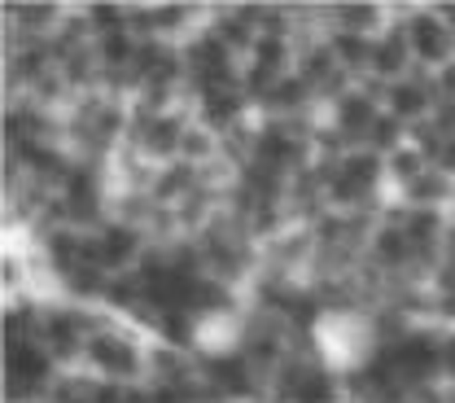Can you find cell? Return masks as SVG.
I'll use <instances>...</instances> for the list:
<instances>
[{
    "instance_id": "obj_1",
    "label": "cell",
    "mask_w": 455,
    "mask_h": 403,
    "mask_svg": "<svg viewBox=\"0 0 455 403\" xmlns=\"http://www.w3.org/2000/svg\"><path fill=\"white\" fill-rule=\"evenodd\" d=\"M145 351H149V334L132 329V325H114L106 334L88 338V355L84 368L106 377V382H145Z\"/></svg>"
},
{
    "instance_id": "obj_2",
    "label": "cell",
    "mask_w": 455,
    "mask_h": 403,
    "mask_svg": "<svg viewBox=\"0 0 455 403\" xmlns=\"http://www.w3.org/2000/svg\"><path fill=\"white\" fill-rule=\"evenodd\" d=\"M398 18H403L411 58H416L420 70H443V66H451L455 61V31L434 13L429 0H403V4H398Z\"/></svg>"
},
{
    "instance_id": "obj_3",
    "label": "cell",
    "mask_w": 455,
    "mask_h": 403,
    "mask_svg": "<svg viewBox=\"0 0 455 403\" xmlns=\"http://www.w3.org/2000/svg\"><path fill=\"white\" fill-rule=\"evenodd\" d=\"M145 250H149V237L140 229H127V224H118V220H106L97 232H88V263H97L101 272H132L140 259H145Z\"/></svg>"
},
{
    "instance_id": "obj_4",
    "label": "cell",
    "mask_w": 455,
    "mask_h": 403,
    "mask_svg": "<svg viewBox=\"0 0 455 403\" xmlns=\"http://www.w3.org/2000/svg\"><path fill=\"white\" fill-rule=\"evenodd\" d=\"M263 250V268L267 272H281V277H298L307 281L311 277V263H315V232L307 224H289L284 232H276Z\"/></svg>"
},
{
    "instance_id": "obj_5",
    "label": "cell",
    "mask_w": 455,
    "mask_h": 403,
    "mask_svg": "<svg viewBox=\"0 0 455 403\" xmlns=\"http://www.w3.org/2000/svg\"><path fill=\"white\" fill-rule=\"evenodd\" d=\"M390 22H395V4H386V0H338V4H324V36L346 31V36L377 40Z\"/></svg>"
},
{
    "instance_id": "obj_6",
    "label": "cell",
    "mask_w": 455,
    "mask_h": 403,
    "mask_svg": "<svg viewBox=\"0 0 455 403\" xmlns=\"http://www.w3.org/2000/svg\"><path fill=\"white\" fill-rule=\"evenodd\" d=\"M438 101H443V97H438L434 70H420V66L386 88V115H395L398 123H407V127L434 115V106H438Z\"/></svg>"
},
{
    "instance_id": "obj_7",
    "label": "cell",
    "mask_w": 455,
    "mask_h": 403,
    "mask_svg": "<svg viewBox=\"0 0 455 403\" xmlns=\"http://www.w3.org/2000/svg\"><path fill=\"white\" fill-rule=\"evenodd\" d=\"M224 49L232 53L236 61H250L254 44H259V13H254V0L245 4H211V22H206Z\"/></svg>"
},
{
    "instance_id": "obj_8",
    "label": "cell",
    "mask_w": 455,
    "mask_h": 403,
    "mask_svg": "<svg viewBox=\"0 0 455 403\" xmlns=\"http://www.w3.org/2000/svg\"><path fill=\"white\" fill-rule=\"evenodd\" d=\"M70 13V0H4L0 9V22L4 27H18L22 36H40V40H53L61 31Z\"/></svg>"
},
{
    "instance_id": "obj_9",
    "label": "cell",
    "mask_w": 455,
    "mask_h": 403,
    "mask_svg": "<svg viewBox=\"0 0 455 403\" xmlns=\"http://www.w3.org/2000/svg\"><path fill=\"white\" fill-rule=\"evenodd\" d=\"M386 115V101L377 97V93H368L363 84H355L341 101H333L329 110H324V118L333 123V127H341L355 145H363L368 141V132H372V123Z\"/></svg>"
},
{
    "instance_id": "obj_10",
    "label": "cell",
    "mask_w": 455,
    "mask_h": 403,
    "mask_svg": "<svg viewBox=\"0 0 455 403\" xmlns=\"http://www.w3.org/2000/svg\"><path fill=\"white\" fill-rule=\"evenodd\" d=\"M416 70V58H411V44H407V31H403V18H398V4H395V22L372 40V66L368 75L381 79V84H395L403 75Z\"/></svg>"
},
{
    "instance_id": "obj_11",
    "label": "cell",
    "mask_w": 455,
    "mask_h": 403,
    "mask_svg": "<svg viewBox=\"0 0 455 403\" xmlns=\"http://www.w3.org/2000/svg\"><path fill=\"white\" fill-rule=\"evenodd\" d=\"M381 277H407L411 272V241H407V232L398 229V224H377L372 232V241H368V254H363Z\"/></svg>"
},
{
    "instance_id": "obj_12",
    "label": "cell",
    "mask_w": 455,
    "mask_h": 403,
    "mask_svg": "<svg viewBox=\"0 0 455 403\" xmlns=\"http://www.w3.org/2000/svg\"><path fill=\"white\" fill-rule=\"evenodd\" d=\"M307 115H324L315 101V88L298 75H284L281 84L267 93V101L259 106V118H307Z\"/></svg>"
},
{
    "instance_id": "obj_13",
    "label": "cell",
    "mask_w": 455,
    "mask_h": 403,
    "mask_svg": "<svg viewBox=\"0 0 455 403\" xmlns=\"http://www.w3.org/2000/svg\"><path fill=\"white\" fill-rule=\"evenodd\" d=\"M338 70H346V66L338 61L329 36H307V40H298V58H293V75H298V79H307V84L320 93Z\"/></svg>"
},
{
    "instance_id": "obj_14",
    "label": "cell",
    "mask_w": 455,
    "mask_h": 403,
    "mask_svg": "<svg viewBox=\"0 0 455 403\" xmlns=\"http://www.w3.org/2000/svg\"><path fill=\"white\" fill-rule=\"evenodd\" d=\"M403 206H416V211H443L447 215V206H451L455 197V180L447 172H438V167H429V172H420L403 193H395Z\"/></svg>"
},
{
    "instance_id": "obj_15",
    "label": "cell",
    "mask_w": 455,
    "mask_h": 403,
    "mask_svg": "<svg viewBox=\"0 0 455 403\" xmlns=\"http://www.w3.org/2000/svg\"><path fill=\"white\" fill-rule=\"evenodd\" d=\"M197 184H202V167L175 158V163H163V167H158V175H154V193H149V197H154L158 206H180Z\"/></svg>"
},
{
    "instance_id": "obj_16",
    "label": "cell",
    "mask_w": 455,
    "mask_h": 403,
    "mask_svg": "<svg viewBox=\"0 0 455 403\" xmlns=\"http://www.w3.org/2000/svg\"><path fill=\"white\" fill-rule=\"evenodd\" d=\"M180 158L193 163V167H211L215 158H224V141H220L211 127H202V123L193 118L188 132H184V141H180Z\"/></svg>"
},
{
    "instance_id": "obj_17",
    "label": "cell",
    "mask_w": 455,
    "mask_h": 403,
    "mask_svg": "<svg viewBox=\"0 0 455 403\" xmlns=\"http://www.w3.org/2000/svg\"><path fill=\"white\" fill-rule=\"evenodd\" d=\"M429 167H434V163H429L416 145H403V149H395V154L386 158V180H390V193H403L416 175L429 172Z\"/></svg>"
},
{
    "instance_id": "obj_18",
    "label": "cell",
    "mask_w": 455,
    "mask_h": 403,
    "mask_svg": "<svg viewBox=\"0 0 455 403\" xmlns=\"http://www.w3.org/2000/svg\"><path fill=\"white\" fill-rule=\"evenodd\" d=\"M329 44H333V53L338 61L355 75V79H363L368 75V66H372V40H363V36H346V31H333L329 36Z\"/></svg>"
},
{
    "instance_id": "obj_19",
    "label": "cell",
    "mask_w": 455,
    "mask_h": 403,
    "mask_svg": "<svg viewBox=\"0 0 455 403\" xmlns=\"http://www.w3.org/2000/svg\"><path fill=\"white\" fill-rule=\"evenodd\" d=\"M372 154H381V158H390L395 149L407 145V123H398L395 115H381L372 123V132H368V141H363Z\"/></svg>"
},
{
    "instance_id": "obj_20",
    "label": "cell",
    "mask_w": 455,
    "mask_h": 403,
    "mask_svg": "<svg viewBox=\"0 0 455 403\" xmlns=\"http://www.w3.org/2000/svg\"><path fill=\"white\" fill-rule=\"evenodd\" d=\"M407 145H416L429 163H438V154H443L447 136L434 127V118H420V123H411V127H407Z\"/></svg>"
},
{
    "instance_id": "obj_21",
    "label": "cell",
    "mask_w": 455,
    "mask_h": 403,
    "mask_svg": "<svg viewBox=\"0 0 455 403\" xmlns=\"http://www.w3.org/2000/svg\"><path fill=\"white\" fill-rule=\"evenodd\" d=\"M127 382H106V377H97V386H92V403H127Z\"/></svg>"
},
{
    "instance_id": "obj_22",
    "label": "cell",
    "mask_w": 455,
    "mask_h": 403,
    "mask_svg": "<svg viewBox=\"0 0 455 403\" xmlns=\"http://www.w3.org/2000/svg\"><path fill=\"white\" fill-rule=\"evenodd\" d=\"M434 167H438V172H447L455 180V141H447V145H443V154H438V163H434Z\"/></svg>"
},
{
    "instance_id": "obj_23",
    "label": "cell",
    "mask_w": 455,
    "mask_h": 403,
    "mask_svg": "<svg viewBox=\"0 0 455 403\" xmlns=\"http://www.w3.org/2000/svg\"><path fill=\"white\" fill-rule=\"evenodd\" d=\"M429 4H434V13L455 31V0H429Z\"/></svg>"
},
{
    "instance_id": "obj_24",
    "label": "cell",
    "mask_w": 455,
    "mask_h": 403,
    "mask_svg": "<svg viewBox=\"0 0 455 403\" xmlns=\"http://www.w3.org/2000/svg\"><path fill=\"white\" fill-rule=\"evenodd\" d=\"M443 263H455V229H447L443 237Z\"/></svg>"
},
{
    "instance_id": "obj_25",
    "label": "cell",
    "mask_w": 455,
    "mask_h": 403,
    "mask_svg": "<svg viewBox=\"0 0 455 403\" xmlns=\"http://www.w3.org/2000/svg\"><path fill=\"white\" fill-rule=\"evenodd\" d=\"M447 224L455 229V197H451V206H447Z\"/></svg>"
},
{
    "instance_id": "obj_26",
    "label": "cell",
    "mask_w": 455,
    "mask_h": 403,
    "mask_svg": "<svg viewBox=\"0 0 455 403\" xmlns=\"http://www.w3.org/2000/svg\"><path fill=\"white\" fill-rule=\"evenodd\" d=\"M202 403H232V399H202Z\"/></svg>"
}]
</instances>
